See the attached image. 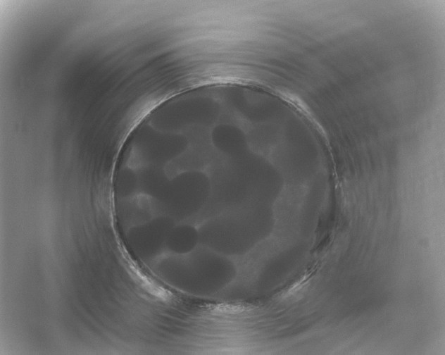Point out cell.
Masks as SVG:
<instances>
[{
  "label": "cell",
  "mask_w": 445,
  "mask_h": 355,
  "mask_svg": "<svg viewBox=\"0 0 445 355\" xmlns=\"http://www.w3.org/2000/svg\"><path fill=\"white\" fill-rule=\"evenodd\" d=\"M222 166L208 176L207 201L217 204L221 212L249 204H270L279 192L280 173L266 161L244 160Z\"/></svg>",
  "instance_id": "1"
},
{
  "label": "cell",
  "mask_w": 445,
  "mask_h": 355,
  "mask_svg": "<svg viewBox=\"0 0 445 355\" xmlns=\"http://www.w3.org/2000/svg\"><path fill=\"white\" fill-rule=\"evenodd\" d=\"M270 204H256L219 213L199 229V244L225 256L243 254L273 228Z\"/></svg>",
  "instance_id": "2"
},
{
  "label": "cell",
  "mask_w": 445,
  "mask_h": 355,
  "mask_svg": "<svg viewBox=\"0 0 445 355\" xmlns=\"http://www.w3.org/2000/svg\"><path fill=\"white\" fill-rule=\"evenodd\" d=\"M167 256L161 261L163 275L180 289L196 295L208 296L221 290L236 274L227 256L200 244L187 254Z\"/></svg>",
  "instance_id": "3"
},
{
  "label": "cell",
  "mask_w": 445,
  "mask_h": 355,
  "mask_svg": "<svg viewBox=\"0 0 445 355\" xmlns=\"http://www.w3.org/2000/svg\"><path fill=\"white\" fill-rule=\"evenodd\" d=\"M208 175L189 170L170 178L155 199L161 216L182 220L198 213L206 206L210 194Z\"/></svg>",
  "instance_id": "4"
},
{
  "label": "cell",
  "mask_w": 445,
  "mask_h": 355,
  "mask_svg": "<svg viewBox=\"0 0 445 355\" xmlns=\"http://www.w3.org/2000/svg\"><path fill=\"white\" fill-rule=\"evenodd\" d=\"M199 244V230L186 224H175L170 230L165 242V247L168 250L175 254H187Z\"/></svg>",
  "instance_id": "5"
}]
</instances>
